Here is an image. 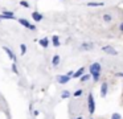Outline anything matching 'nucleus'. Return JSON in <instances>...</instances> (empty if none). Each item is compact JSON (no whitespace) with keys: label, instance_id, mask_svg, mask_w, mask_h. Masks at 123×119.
Returning <instances> with one entry per match:
<instances>
[{"label":"nucleus","instance_id":"f257e3e1","mask_svg":"<svg viewBox=\"0 0 123 119\" xmlns=\"http://www.w3.org/2000/svg\"><path fill=\"white\" fill-rule=\"evenodd\" d=\"M101 70H102V68H101V63L99 62H94V63H91V65L89 66V71H90V75H91V78H93L94 82L99 81Z\"/></svg>","mask_w":123,"mask_h":119},{"label":"nucleus","instance_id":"f03ea898","mask_svg":"<svg viewBox=\"0 0 123 119\" xmlns=\"http://www.w3.org/2000/svg\"><path fill=\"white\" fill-rule=\"evenodd\" d=\"M87 108H89V113H90L91 115L95 113V100H94L93 93H89V97H87Z\"/></svg>","mask_w":123,"mask_h":119},{"label":"nucleus","instance_id":"7ed1b4c3","mask_svg":"<svg viewBox=\"0 0 123 119\" xmlns=\"http://www.w3.org/2000/svg\"><path fill=\"white\" fill-rule=\"evenodd\" d=\"M19 23L21 24L23 26H25L27 29H31V31H36V26L32 25V24H31L28 20H25V19H19Z\"/></svg>","mask_w":123,"mask_h":119},{"label":"nucleus","instance_id":"20e7f679","mask_svg":"<svg viewBox=\"0 0 123 119\" xmlns=\"http://www.w3.org/2000/svg\"><path fill=\"white\" fill-rule=\"evenodd\" d=\"M0 19H9V20H15L16 16H15L13 12H9V11H4L1 15H0Z\"/></svg>","mask_w":123,"mask_h":119},{"label":"nucleus","instance_id":"39448f33","mask_svg":"<svg viewBox=\"0 0 123 119\" xmlns=\"http://www.w3.org/2000/svg\"><path fill=\"white\" fill-rule=\"evenodd\" d=\"M107 91H109V85H107V82H102V85H101V97L105 98L107 95Z\"/></svg>","mask_w":123,"mask_h":119},{"label":"nucleus","instance_id":"423d86ee","mask_svg":"<svg viewBox=\"0 0 123 119\" xmlns=\"http://www.w3.org/2000/svg\"><path fill=\"white\" fill-rule=\"evenodd\" d=\"M72 79V77H69V75H60V77H57V81H58V83H61V85H65V83H68V82Z\"/></svg>","mask_w":123,"mask_h":119},{"label":"nucleus","instance_id":"0eeeda50","mask_svg":"<svg viewBox=\"0 0 123 119\" xmlns=\"http://www.w3.org/2000/svg\"><path fill=\"white\" fill-rule=\"evenodd\" d=\"M102 50H103L105 53H107V54H111V56H117L118 54V52L112 46H103V48H102Z\"/></svg>","mask_w":123,"mask_h":119},{"label":"nucleus","instance_id":"6e6552de","mask_svg":"<svg viewBox=\"0 0 123 119\" xmlns=\"http://www.w3.org/2000/svg\"><path fill=\"white\" fill-rule=\"evenodd\" d=\"M3 49H4V52H6V53H7V54H8V57H9V58H11V60H12V61H13V62H16V56H15V54H13V52H12V50H11V49H9V48H7V46H4V48H3Z\"/></svg>","mask_w":123,"mask_h":119},{"label":"nucleus","instance_id":"1a4fd4ad","mask_svg":"<svg viewBox=\"0 0 123 119\" xmlns=\"http://www.w3.org/2000/svg\"><path fill=\"white\" fill-rule=\"evenodd\" d=\"M32 19L36 21V23H38V21H41V20L44 19V16L41 15L40 12H37V11H35V12L32 13Z\"/></svg>","mask_w":123,"mask_h":119},{"label":"nucleus","instance_id":"9d476101","mask_svg":"<svg viewBox=\"0 0 123 119\" xmlns=\"http://www.w3.org/2000/svg\"><path fill=\"white\" fill-rule=\"evenodd\" d=\"M83 73H85V68H80L77 71H74V73H73V78H80Z\"/></svg>","mask_w":123,"mask_h":119},{"label":"nucleus","instance_id":"9b49d317","mask_svg":"<svg viewBox=\"0 0 123 119\" xmlns=\"http://www.w3.org/2000/svg\"><path fill=\"white\" fill-rule=\"evenodd\" d=\"M38 44H40L43 48H48L49 46V40L46 38V37H44V38H41L40 41H38Z\"/></svg>","mask_w":123,"mask_h":119},{"label":"nucleus","instance_id":"f8f14e48","mask_svg":"<svg viewBox=\"0 0 123 119\" xmlns=\"http://www.w3.org/2000/svg\"><path fill=\"white\" fill-rule=\"evenodd\" d=\"M58 63H60V56L58 54L53 56V58H52V65H53V66H58Z\"/></svg>","mask_w":123,"mask_h":119},{"label":"nucleus","instance_id":"ddd939ff","mask_svg":"<svg viewBox=\"0 0 123 119\" xmlns=\"http://www.w3.org/2000/svg\"><path fill=\"white\" fill-rule=\"evenodd\" d=\"M52 42H53V46L58 48L60 46V38H58V36H53V37H52Z\"/></svg>","mask_w":123,"mask_h":119},{"label":"nucleus","instance_id":"4468645a","mask_svg":"<svg viewBox=\"0 0 123 119\" xmlns=\"http://www.w3.org/2000/svg\"><path fill=\"white\" fill-rule=\"evenodd\" d=\"M89 7H102V5H105V3H98V1H89L87 3Z\"/></svg>","mask_w":123,"mask_h":119},{"label":"nucleus","instance_id":"2eb2a0df","mask_svg":"<svg viewBox=\"0 0 123 119\" xmlns=\"http://www.w3.org/2000/svg\"><path fill=\"white\" fill-rule=\"evenodd\" d=\"M90 78H91V75H90V74H82V75L80 77L81 82H87Z\"/></svg>","mask_w":123,"mask_h":119},{"label":"nucleus","instance_id":"dca6fc26","mask_svg":"<svg viewBox=\"0 0 123 119\" xmlns=\"http://www.w3.org/2000/svg\"><path fill=\"white\" fill-rule=\"evenodd\" d=\"M81 48L85 49V50H90V49H93V44H87V42H85V44L81 45Z\"/></svg>","mask_w":123,"mask_h":119},{"label":"nucleus","instance_id":"f3484780","mask_svg":"<svg viewBox=\"0 0 123 119\" xmlns=\"http://www.w3.org/2000/svg\"><path fill=\"white\" fill-rule=\"evenodd\" d=\"M70 97V93L68 91V90H64V91L61 93V98L62 99H66V98H69Z\"/></svg>","mask_w":123,"mask_h":119},{"label":"nucleus","instance_id":"a211bd4d","mask_svg":"<svg viewBox=\"0 0 123 119\" xmlns=\"http://www.w3.org/2000/svg\"><path fill=\"white\" fill-rule=\"evenodd\" d=\"M20 52H21V54H25V52H27V45L25 44L20 45Z\"/></svg>","mask_w":123,"mask_h":119},{"label":"nucleus","instance_id":"6ab92c4d","mask_svg":"<svg viewBox=\"0 0 123 119\" xmlns=\"http://www.w3.org/2000/svg\"><path fill=\"white\" fill-rule=\"evenodd\" d=\"M82 93H83L82 89H78V90H75V91H74V94H73V95H74V97H81Z\"/></svg>","mask_w":123,"mask_h":119},{"label":"nucleus","instance_id":"aec40b11","mask_svg":"<svg viewBox=\"0 0 123 119\" xmlns=\"http://www.w3.org/2000/svg\"><path fill=\"white\" fill-rule=\"evenodd\" d=\"M111 119H122V115H120L119 113H114L111 115Z\"/></svg>","mask_w":123,"mask_h":119},{"label":"nucleus","instance_id":"412c9836","mask_svg":"<svg viewBox=\"0 0 123 119\" xmlns=\"http://www.w3.org/2000/svg\"><path fill=\"white\" fill-rule=\"evenodd\" d=\"M20 5H21V7H25V8H29V3L25 1V0H21V1H20Z\"/></svg>","mask_w":123,"mask_h":119},{"label":"nucleus","instance_id":"4be33fe9","mask_svg":"<svg viewBox=\"0 0 123 119\" xmlns=\"http://www.w3.org/2000/svg\"><path fill=\"white\" fill-rule=\"evenodd\" d=\"M111 15H107V13H106V15H103V20L105 21H107V23H109V21H111Z\"/></svg>","mask_w":123,"mask_h":119},{"label":"nucleus","instance_id":"5701e85b","mask_svg":"<svg viewBox=\"0 0 123 119\" xmlns=\"http://www.w3.org/2000/svg\"><path fill=\"white\" fill-rule=\"evenodd\" d=\"M12 71H13L15 74H17V73H19V70H17V66H16V62H13V63H12Z\"/></svg>","mask_w":123,"mask_h":119},{"label":"nucleus","instance_id":"b1692460","mask_svg":"<svg viewBox=\"0 0 123 119\" xmlns=\"http://www.w3.org/2000/svg\"><path fill=\"white\" fill-rule=\"evenodd\" d=\"M73 73H74V71H73V70H70V71H69V73H68V74H66V75H69V77H73Z\"/></svg>","mask_w":123,"mask_h":119},{"label":"nucleus","instance_id":"393cba45","mask_svg":"<svg viewBox=\"0 0 123 119\" xmlns=\"http://www.w3.org/2000/svg\"><path fill=\"white\" fill-rule=\"evenodd\" d=\"M119 29H120V31L123 32V23H122V24H120V25H119Z\"/></svg>","mask_w":123,"mask_h":119},{"label":"nucleus","instance_id":"a878e982","mask_svg":"<svg viewBox=\"0 0 123 119\" xmlns=\"http://www.w3.org/2000/svg\"><path fill=\"white\" fill-rule=\"evenodd\" d=\"M117 75H118V77H123V73H118Z\"/></svg>","mask_w":123,"mask_h":119},{"label":"nucleus","instance_id":"bb28decb","mask_svg":"<svg viewBox=\"0 0 123 119\" xmlns=\"http://www.w3.org/2000/svg\"><path fill=\"white\" fill-rule=\"evenodd\" d=\"M77 119H82V116H78V118Z\"/></svg>","mask_w":123,"mask_h":119},{"label":"nucleus","instance_id":"cd10ccee","mask_svg":"<svg viewBox=\"0 0 123 119\" xmlns=\"http://www.w3.org/2000/svg\"><path fill=\"white\" fill-rule=\"evenodd\" d=\"M90 119H93V118H90Z\"/></svg>","mask_w":123,"mask_h":119}]
</instances>
